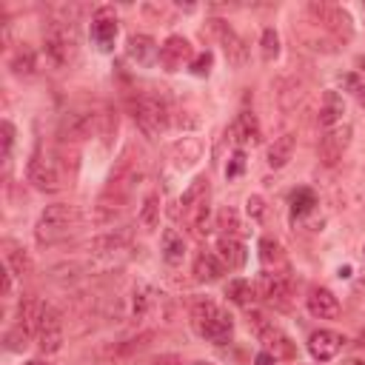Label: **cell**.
<instances>
[{
  "label": "cell",
  "instance_id": "60d3db41",
  "mask_svg": "<svg viewBox=\"0 0 365 365\" xmlns=\"http://www.w3.org/2000/svg\"><path fill=\"white\" fill-rule=\"evenodd\" d=\"M242 168H245V154H242V151H234V157H231V163H228V168H225V177L234 180V177L242 174Z\"/></svg>",
  "mask_w": 365,
  "mask_h": 365
},
{
  "label": "cell",
  "instance_id": "5bb4252c",
  "mask_svg": "<svg viewBox=\"0 0 365 365\" xmlns=\"http://www.w3.org/2000/svg\"><path fill=\"white\" fill-rule=\"evenodd\" d=\"M305 305H308V314L317 319H336L339 317V297L331 288H322V285L311 288L305 297Z\"/></svg>",
  "mask_w": 365,
  "mask_h": 365
},
{
  "label": "cell",
  "instance_id": "d590c367",
  "mask_svg": "<svg viewBox=\"0 0 365 365\" xmlns=\"http://www.w3.org/2000/svg\"><path fill=\"white\" fill-rule=\"evenodd\" d=\"M125 245V234H106V237H97L91 242V248L97 254H111V251H120Z\"/></svg>",
  "mask_w": 365,
  "mask_h": 365
},
{
  "label": "cell",
  "instance_id": "d6986e66",
  "mask_svg": "<svg viewBox=\"0 0 365 365\" xmlns=\"http://www.w3.org/2000/svg\"><path fill=\"white\" fill-rule=\"evenodd\" d=\"M222 274H225V265L214 251H200L194 257V279L197 282H217Z\"/></svg>",
  "mask_w": 365,
  "mask_h": 365
},
{
  "label": "cell",
  "instance_id": "b9f144b4",
  "mask_svg": "<svg viewBox=\"0 0 365 365\" xmlns=\"http://www.w3.org/2000/svg\"><path fill=\"white\" fill-rule=\"evenodd\" d=\"M26 336H29V334L17 325V331H9L6 342H9V348H11V351H20V348H26Z\"/></svg>",
  "mask_w": 365,
  "mask_h": 365
},
{
  "label": "cell",
  "instance_id": "7dc6e473",
  "mask_svg": "<svg viewBox=\"0 0 365 365\" xmlns=\"http://www.w3.org/2000/svg\"><path fill=\"white\" fill-rule=\"evenodd\" d=\"M26 365H48V362H43V359H29Z\"/></svg>",
  "mask_w": 365,
  "mask_h": 365
},
{
  "label": "cell",
  "instance_id": "7402d4cb",
  "mask_svg": "<svg viewBox=\"0 0 365 365\" xmlns=\"http://www.w3.org/2000/svg\"><path fill=\"white\" fill-rule=\"evenodd\" d=\"M208 214H211V208H208V194L182 211L185 225H188V228H191V234H194V237H200V240L208 234Z\"/></svg>",
  "mask_w": 365,
  "mask_h": 365
},
{
  "label": "cell",
  "instance_id": "277c9868",
  "mask_svg": "<svg viewBox=\"0 0 365 365\" xmlns=\"http://www.w3.org/2000/svg\"><path fill=\"white\" fill-rule=\"evenodd\" d=\"M131 117L137 123V128L148 137L157 140L165 128H168V108L163 106V100L151 97V94H137L131 97Z\"/></svg>",
  "mask_w": 365,
  "mask_h": 365
},
{
  "label": "cell",
  "instance_id": "ffe728a7",
  "mask_svg": "<svg viewBox=\"0 0 365 365\" xmlns=\"http://www.w3.org/2000/svg\"><path fill=\"white\" fill-rule=\"evenodd\" d=\"M302 97H305V83L302 80H297V77H282L279 83H277V103H279V108L288 114V111H294L299 103H302Z\"/></svg>",
  "mask_w": 365,
  "mask_h": 365
},
{
  "label": "cell",
  "instance_id": "5b68a950",
  "mask_svg": "<svg viewBox=\"0 0 365 365\" xmlns=\"http://www.w3.org/2000/svg\"><path fill=\"white\" fill-rule=\"evenodd\" d=\"M257 294L274 305V308H291V299H294V282L285 271H262L259 282H257Z\"/></svg>",
  "mask_w": 365,
  "mask_h": 365
},
{
  "label": "cell",
  "instance_id": "74e56055",
  "mask_svg": "<svg viewBox=\"0 0 365 365\" xmlns=\"http://www.w3.org/2000/svg\"><path fill=\"white\" fill-rule=\"evenodd\" d=\"M259 46H262V60L271 63V60L279 54V37H277V31H274V29H265Z\"/></svg>",
  "mask_w": 365,
  "mask_h": 365
},
{
  "label": "cell",
  "instance_id": "7c38bea8",
  "mask_svg": "<svg viewBox=\"0 0 365 365\" xmlns=\"http://www.w3.org/2000/svg\"><path fill=\"white\" fill-rule=\"evenodd\" d=\"M194 57H197V54H194L191 43H188L182 34H171V37H165V43L160 46V66H163L165 71H180L185 63L191 66Z\"/></svg>",
  "mask_w": 365,
  "mask_h": 365
},
{
  "label": "cell",
  "instance_id": "cb8c5ba5",
  "mask_svg": "<svg viewBox=\"0 0 365 365\" xmlns=\"http://www.w3.org/2000/svg\"><path fill=\"white\" fill-rule=\"evenodd\" d=\"M257 336L268 345V351H271V356H274V359H277V356H285V359H291V356H294V342H291V339H288V336H285L274 322H271L265 331H259Z\"/></svg>",
  "mask_w": 365,
  "mask_h": 365
},
{
  "label": "cell",
  "instance_id": "6da1fadb",
  "mask_svg": "<svg viewBox=\"0 0 365 365\" xmlns=\"http://www.w3.org/2000/svg\"><path fill=\"white\" fill-rule=\"evenodd\" d=\"M191 322L197 328V334L214 345H222L231 339L234 334V317L228 311H222L217 302L200 297L191 302Z\"/></svg>",
  "mask_w": 365,
  "mask_h": 365
},
{
  "label": "cell",
  "instance_id": "603a6c76",
  "mask_svg": "<svg viewBox=\"0 0 365 365\" xmlns=\"http://www.w3.org/2000/svg\"><path fill=\"white\" fill-rule=\"evenodd\" d=\"M294 145H297V137L291 134V131H285V134H279V137H274V143L268 145V165L271 168H282L291 157H294Z\"/></svg>",
  "mask_w": 365,
  "mask_h": 365
},
{
  "label": "cell",
  "instance_id": "4dcf8cb0",
  "mask_svg": "<svg viewBox=\"0 0 365 365\" xmlns=\"http://www.w3.org/2000/svg\"><path fill=\"white\" fill-rule=\"evenodd\" d=\"M34 68H37V54H34L29 46L17 48L14 57H11V71H14L17 77H31Z\"/></svg>",
  "mask_w": 365,
  "mask_h": 365
},
{
  "label": "cell",
  "instance_id": "9c48e42d",
  "mask_svg": "<svg viewBox=\"0 0 365 365\" xmlns=\"http://www.w3.org/2000/svg\"><path fill=\"white\" fill-rule=\"evenodd\" d=\"M308 14L319 23V26H325V29H331L336 37H351V31H354V26H351V14L345 11V9H339V6H331V3H317V0H311L308 3Z\"/></svg>",
  "mask_w": 365,
  "mask_h": 365
},
{
  "label": "cell",
  "instance_id": "d6a6232c",
  "mask_svg": "<svg viewBox=\"0 0 365 365\" xmlns=\"http://www.w3.org/2000/svg\"><path fill=\"white\" fill-rule=\"evenodd\" d=\"M288 202H291V214H294V217H302V214L314 211L317 194H314L311 188H294L291 197H288Z\"/></svg>",
  "mask_w": 365,
  "mask_h": 365
},
{
  "label": "cell",
  "instance_id": "ab89813d",
  "mask_svg": "<svg viewBox=\"0 0 365 365\" xmlns=\"http://www.w3.org/2000/svg\"><path fill=\"white\" fill-rule=\"evenodd\" d=\"M245 211H248L251 220H262V217H265V200H262L259 194H251V197L245 200Z\"/></svg>",
  "mask_w": 365,
  "mask_h": 365
},
{
  "label": "cell",
  "instance_id": "8d00e7d4",
  "mask_svg": "<svg viewBox=\"0 0 365 365\" xmlns=\"http://www.w3.org/2000/svg\"><path fill=\"white\" fill-rule=\"evenodd\" d=\"M339 83H342V88H348L362 106H365V77L359 74V71H351V74H342L339 77Z\"/></svg>",
  "mask_w": 365,
  "mask_h": 365
},
{
  "label": "cell",
  "instance_id": "4fadbf2b",
  "mask_svg": "<svg viewBox=\"0 0 365 365\" xmlns=\"http://www.w3.org/2000/svg\"><path fill=\"white\" fill-rule=\"evenodd\" d=\"M342 345H345V336L336 334V331H331V328H319V331H314V334L308 336V351H311V356H314L317 362L334 359V356L342 351Z\"/></svg>",
  "mask_w": 365,
  "mask_h": 365
},
{
  "label": "cell",
  "instance_id": "30bf717a",
  "mask_svg": "<svg viewBox=\"0 0 365 365\" xmlns=\"http://www.w3.org/2000/svg\"><path fill=\"white\" fill-rule=\"evenodd\" d=\"M211 31L220 37L228 66L242 68V66L248 63V46H245V40H242V37H240V34H237L225 20H211Z\"/></svg>",
  "mask_w": 365,
  "mask_h": 365
},
{
  "label": "cell",
  "instance_id": "f35d334b",
  "mask_svg": "<svg viewBox=\"0 0 365 365\" xmlns=\"http://www.w3.org/2000/svg\"><path fill=\"white\" fill-rule=\"evenodd\" d=\"M211 63H214V54L211 51H200L194 60H191V74H197V77H205L208 71H211Z\"/></svg>",
  "mask_w": 365,
  "mask_h": 365
},
{
  "label": "cell",
  "instance_id": "8992f818",
  "mask_svg": "<svg viewBox=\"0 0 365 365\" xmlns=\"http://www.w3.org/2000/svg\"><path fill=\"white\" fill-rule=\"evenodd\" d=\"M91 134H100V114L86 111V108H74L66 111L60 120V140L63 143H80Z\"/></svg>",
  "mask_w": 365,
  "mask_h": 365
},
{
  "label": "cell",
  "instance_id": "7bdbcfd3",
  "mask_svg": "<svg viewBox=\"0 0 365 365\" xmlns=\"http://www.w3.org/2000/svg\"><path fill=\"white\" fill-rule=\"evenodd\" d=\"M3 154L9 157V151H11V143H14V125L9 123V120H3Z\"/></svg>",
  "mask_w": 365,
  "mask_h": 365
},
{
  "label": "cell",
  "instance_id": "44dd1931",
  "mask_svg": "<svg viewBox=\"0 0 365 365\" xmlns=\"http://www.w3.org/2000/svg\"><path fill=\"white\" fill-rule=\"evenodd\" d=\"M342 114H345V100L336 94V91H325L322 94V106H319V114H317V123L322 128H334L342 123Z\"/></svg>",
  "mask_w": 365,
  "mask_h": 365
},
{
  "label": "cell",
  "instance_id": "83f0119b",
  "mask_svg": "<svg viewBox=\"0 0 365 365\" xmlns=\"http://www.w3.org/2000/svg\"><path fill=\"white\" fill-rule=\"evenodd\" d=\"M182 257H185V242H182V237H180L174 228H165V231H163V259H165L168 265H180Z\"/></svg>",
  "mask_w": 365,
  "mask_h": 365
},
{
  "label": "cell",
  "instance_id": "bcb514c9",
  "mask_svg": "<svg viewBox=\"0 0 365 365\" xmlns=\"http://www.w3.org/2000/svg\"><path fill=\"white\" fill-rule=\"evenodd\" d=\"M274 362H277V359H274L268 351H259V354L254 356V365H274Z\"/></svg>",
  "mask_w": 365,
  "mask_h": 365
},
{
  "label": "cell",
  "instance_id": "e0dca14e",
  "mask_svg": "<svg viewBox=\"0 0 365 365\" xmlns=\"http://www.w3.org/2000/svg\"><path fill=\"white\" fill-rule=\"evenodd\" d=\"M231 140L237 145H245V143H259L262 140V131H259V123L254 117V111H240L237 120L231 123Z\"/></svg>",
  "mask_w": 365,
  "mask_h": 365
},
{
  "label": "cell",
  "instance_id": "d4e9b609",
  "mask_svg": "<svg viewBox=\"0 0 365 365\" xmlns=\"http://www.w3.org/2000/svg\"><path fill=\"white\" fill-rule=\"evenodd\" d=\"M40 314H43V299L26 294V297L20 299V311H17V317H20V328H23L26 334H37Z\"/></svg>",
  "mask_w": 365,
  "mask_h": 365
},
{
  "label": "cell",
  "instance_id": "f1b7e54d",
  "mask_svg": "<svg viewBox=\"0 0 365 365\" xmlns=\"http://www.w3.org/2000/svg\"><path fill=\"white\" fill-rule=\"evenodd\" d=\"M137 220H140V228H143V231H154V228L160 225V194H157V191H151V194L143 200Z\"/></svg>",
  "mask_w": 365,
  "mask_h": 365
},
{
  "label": "cell",
  "instance_id": "3957f363",
  "mask_svg": "<svg viewBox=\"0 0 365 365\" xmlns=\"http://www.w3.org/2000/svg\"><path fill=\"white\" fill-rule=\"evenodd\" d=\"M43 51L54 66H68L77 57V29L71 20H51L43 31Z\"/></svg>",
  "mask_w": 365,
  "mask_h": 365
},
{
  "label": "cell",
  "instance_id": "f6af8a7d",
  "mask_svg": "<svg viewBox=\"0 0 365 365\" xmlns=\"http://www.w3.org/2000/svg\"><path fill=\"white\" fill-rule=\"evenodd\" d=\"M151 365H180V356H174V354H165V356H157Z\"/></svg>",
  "mask_w": 365,
  "mask_h": 365
},
{
  "label": "cell",
  "instance_id": "2e32d148",
  "mask_svg": "<svg viewBox=\"0 0 365 365\" xmlns=\"http://www.w3.org/2000/svg\"><path fill=\"white\" fill-rule=\"evenodd\" d=\"M125 54H128L137 66L151 68V66L160 60V46H157L148 34H131L128 43H125Z\"/></svg>",
  "mask_w": 365,
  "mask_h": 365
},
{
  "label": "cell",
  "instance_id": "7a4b0ae2",
  "mask_svg": "<svg viewBox=\"0 0 365 365\" xmlns=\"http://www.w3.org/2000/svg\"><path fill=\"white\" fill-rule=\"evenodd\" d=\"M74 225H77V208L66 205V202H54V205H46L43 214L37 217L34 237L40 245H54V242L66 240Z\"/></svg>",
  "mask_w": 365,
  "mask_h": 365
},
{
  "label": "cell",
  "instance_id": "1f68e13d",
  "mask_svg": "<svg viewBox=\"0 0 365 365\" xmlns=\"http://www.w3.org/2000/svg\"><path fill=\"white\" fill-rule=\"evenodd\" d=\"M259 259H262V265L271 271H279L282 265H285V254H282V248H279V242H274V240H259Z\"/></svg>",
  "mask_w": 365,
  "mask_h": 365
},
{
  "label": "cell",
  "instance_id": "4316f807",
  "mask_svg": "<svg viewBox=\"0 0 365 365\" xmlns=\"http://www.w3.org/2000/svg\"><path fill=\"white\" fill-rule=\"evenodd\" d=\"M6 268L11 271V274H17V277H26V274H31V257L26 254V248H20L17 242H6Z\"/></svg>",
  "mask_w": 365,
  "mask_h": 365
},
{
  "label": "cell",
  "instance_id": "836d02e7",
  "mask_svg": "<svg viewBox=\"0 0 365 365\" xmlns=\"http://www.w3.org/2000/svg\"><path fill=\"white\" fill-rule=\"evenodd\" d=\"M217 228H222V234H228V237H237V234H242V222H240V214H237L231 205H222V208L217 211Z\"/></svg>",
  "mask_w": 365,
  "mask_h": 365
},
{
  "label": "cell",
  "instance_id": "ac0fdd59",
  "mask_svg": "<svg viewBox=\"0 0 365 365\" xmlns=\"http://www.w3.org/2000/svg\"><path fill=\"white\" fill-rule=\"evenodd\" d=\"M217 257L222 259V265H225L228 271H237V268L245 265V245L240 242V237L222 234V237L217 240Z\"/></svg>",
  "mask_w": 365,
  "mask_h": 365
},
{
  "label": "cell",
  "instance_id": "9a60e30c",
  "mask_svg": "<svg viewBox=\"0 0 365 365\" xmlns=\"http://www.w3.org/2000/svg\"><path fill=\"white\" fill-rule=\"evenodd\" d=\"M117 40V17L111 14V9H100L97 17L91 20V43L100 51H111Z\"/></svg>",
  "mask_w": 365,
  "mask_h": 365
},
{
  "label": "cell",
  "instance_id": "ba28073f",
  "mask_svg": "<svg viewBox=\"0 0 365 365\" xmlns=\"http://www.w3.org/2000/svg\"><path fill=\"white\" fill-rule=\"evenodd\" d=\"M34 336H37V345L43 354H57L63 348V317L54 305L43 302V314H40Z\"/></svg>",
  "mask_w": 365,
  "mask_h": 365
},
{
  "label": "cell",
  "instance_id": "484cf974",
  "mask_svg": "<svg viewBox=\"0 0 365 365\" xmlns=\"http://www.w3.org/2000/svg\"><path fill=\"white\" fill-rule=\"evenodd\" d=\"M200 154H202V145H200L197 137H182L180 143L171 145V160H174V165H191V163L200 160Z\"/></svg>",
  "mask_w": 365,
  "mask_h": 365
},
{
  "label": "cell",
  "instance_id": "c3c4849f",
  "mask_svg": "<svg viewBox=\"0 0 365 365\" xmlns=\"http://www.w3.org/2000/svg\"><path fill=\"white\" fill-rule=\"evenodd\" d=\"M194 365H211V362H194Z\"/></svg>",
  "mask_w": 365,
  "mask_h": 365
},
{
  "label": "cell",
  "instance_id": "ee69618b",
  "mask_svg": "<svg viewBox=\"0 0 365 365\" xmlns=\"http://www.w3.org/2000/svg\"><path fill=\"white\" fill-rule=\"evenodd\" d=\"M351 359H354L356 365H365V334L354 342V348H351Z\"/></svg>",
  "mask_w": 365,
  "mask_h": 365
},
{
  "label": "cell",
  "instance_id": "e575fe53",
  "mask_svg": "<svg viewBox=\"0 0 365 365\" xmlns=\"http://www.w3.org/2000/svg\"><path fill=\"white\" fill-rule=\"evenodd\" d=\"M208 194V180L205 177H194L191 180V185L182 191V197H180V211H185L188 205H194L197 200H202Z\"/></svg>",
  "mask_w": 365,
  "mask_h": 365
},
{
  "label": "cell",
  "instance_id": "f546056e",
  "mask_svg": "<svg viewBox=\"0 0 365 365\" xmlns=\"http://www.w3.org/2000/svg\"><path fill=\"white\" fill-rule=\"evenodd\" d=\"M225 297H228L234 305L251 308V302H254V285H251L248 279H242V277L228 279V285H225Z\"/></svg>",
  "mask_w": 365,
  "mask_h": 365
},
{
  "label": "cell",
  "instance_id": "8fae6325",
  "mask_svg": "<svg viewBox=\"0 0 365 365\" xmlns=\"http://www.w3.org/2000/svg\"><path fill=\"white\" fill-rule=\"evenodd\" d=\"M26 174H29V182H31L37 191H43V194H54V191L63 188L54 163H51L48 157H43L40 151L31 154V160H29V171H26Z\"/></svg>",
  "mask_w": 365,
  "mask_h": 365
},
{
  "label": "cell",
  "instance_id": "52a82bcc",
  "mask_svg": "<svg viewBox=\"0 0 365 365\" xmlns=\"http://www.w3.org/2000/svg\"><path fill=\"white\" fill-rule=\"evenodd\" d=\"M351 134H354V128L348 123H339L334 128H325V134L319 137V145H317L319 163L328 165V168L336 165L342 160V154L348 151V145H351Z\"/></svg>",
  "mask_w": 365,
  "mask_h": 365
}]
</instances>
